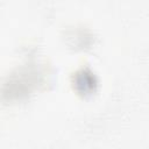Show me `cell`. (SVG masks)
<instances>
[{
  "instance_id": "1",
  "label": "cell",
  "mask_w": 149,
  "mask_h": 149,
  "mask_svg": "<svg viewBox=\"0 0 149 149\" xmlns=\"http://www.w3.org/2000/svg\"><path fill=\"white\" fill-rule=\"evenodd\" d=\"M74 87L79 93L87 94L92 93L97 86V78L95 76L87 69H81L76 72L73 77Z\"/></svg>"
}]
</instances>
